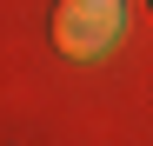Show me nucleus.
<instances>
[{"label": "nucleus", "instance_id": "f257e3e1", "mask_svg": "<svg viewBox=\"0 0 153 146\" xmlns=\"http://www.w3.org/2000/svg\"><path fill=\"white\" fill-rule=\"evenodd\" d=\"M53 40L73 60H107L126 40V0H60L53 7Z\"/></svg>", "mask_w": 153, "mask_h": 146}]
</instances>
